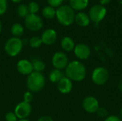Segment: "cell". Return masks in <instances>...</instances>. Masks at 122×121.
Wrapping results in <instances>:
<instances>
[{
  "label": "cell",
  "mask_w": 122,
  "mask_h": 121,
  "mask_svg": "<svg viewBox=\"0 0 122 121\" xmlns=\"http://www.w3.org/2000/svg\"><path fill=\"white\" fill-rule=\"evenodd\" d=\"M64 74L71 81L80 82L86 76V68L81 61L74 60L68 63Z\"/></svg>",
  "instance_id": "1"
},
{
  "label": "cell",
  "mask_w": 122,
  "mask_h": 121,
  "mask_svg": "<svg viewBox=\"0 0 122 121\" xmlns=\"http://www.w3.org/2000/svg\"><path fill=\"white\" fill-rule=\"evenodd\" d=\"M75 15L74 10L69 5L62 4L56 9V18L58 22L64 26H69L74 22Z\"/></svg>",
  "instance_id": "2"
},
{
  "label": "cell",
  "mask_w": 122,
  "mask_h": 121,
  "mask_svg": "<svg viewBox=\"0 0 122 121\" xmlns=\"http://www.w3.org/2000/svg\"><path fill=\"white\" fill-rule=\"evenodd\" d=\"M26 87L31 93H38L41 91L46 84V78L42 73L33 71L27 76Z\"/></svg>",
  "instance_id": "3"
},
{
  "label": "cell",
  "mask_w": 122,
  "mask_h": 121,
  "mask_svg": "<svg viewBox=\"0 0 122 121\" xmlns=\"http://www.w3.org/2000/svg\"><path fill=\"white\" fill-rule=\"evenodd\" d=\"M23 46L24 44L22 39L12 36L6 41L4 44V51L9 56L14 57L21 53Z\"/></svg>",
  "instance_id": "4"
},
{
  "label": "cell",
  "mask_w": 122,
  "mask_h": 121,
  "mask_svg": "<svg viewBox=\"0 0 122 121\" xmlns=\"http://www.w3.org/2000/svg\"><path fill=\"white\" fill-rule=\"evenodd\" d=\"M107 13V8L100 4H97L93 5L89 9L88 15L91 21L95 24H99L105 18Z\"/></svg>",
  "instance_id": "5"
},
{
  "label": "cell",
  "mask_w": 122,
  "mask_h": 121,
  "mask_svg": "<svg viewBox=\"0 0 122 121\" xmlns=\"http://www.w3.org/2000/svg\"><path fill=\"white\" fill-rule=\"evenodd\" d=\"M109 73L107 69L103 66H99L94 69L92 73V81L97 86L104 85L109 80Z\"/></svg>",
  "instance_id": "6"
},
{
  "label": "cell",
  "mask_w": 122,
  "mask_h": 121,
  "mask_svg": "<svg viewBox=\"0 0 122 121\" xmlns=\"http://www.w3.org/2000/svg\"><path fill=\"white\" fill-rule=\"evenodd\" d=\"M43 24L41 18L36 14H29L24 18V25L31 31H39L42 29Z\"/></svg>",
  "instance_id": "7"
},
{
  "label": "cell",
  "mask_w": 122,
  "mask_h": 121,
  "mask_svg": "<svg viewBox=\"0 0 122 121\" xmlns=\"http://www.w3.org/2000/svg\"><path fill=\"white\" fill-rule=\"evenodd\" d=\"M51 63L54 68L62 71L66 68L69 62L68 56L64 52L58 51L53 55L51 58Z\"/></svg>",
  "instance_id": "8"
},
{
  "label": "cell",
  "mask_w": 122,
  "mask_h": 121,
  "mask_svg": "<svg viewBox=\"0 0 122 121\" xmlns=\"http://www.w3.org/2000/svg\"><path fill=\"white\" fill-rule=\"evenodd\" d=\"M32 111V107L30 103L21 101L18 103L14 108V113L19 120L20 119H27V118L31 115Z\"/></svg>",
  "instance_id": "9"
},
{
  "label": "cell",
  "mask_w": 122,
  "mask_h": 121,
  "mask_svg": "<svg viewBox=\"0 0 122 121\" xmlns=\"http://www.w3.org/2000/svg\"><path fill=\"white\" fill-rule=\"evenodd\" d=\"M83 109L88 113H95L99 108L98 100L92 96L85 97L82 101Z\"/></svg>",
  "instance_id": "10"
},
{
  "label": "cell",
  "mask_w": 122,
  "mask_h": 121,
  "mask_svg": "<svg viewBox=\"0 0 122 121\" xmlns=\"http://www.w3.org/2000/svg\"><path fill=\"white\" fill-rule=\"evenodd\" d=\"M74 53L78 59L86 60L91 56V48L87 44L84 43H79L75 46Z\"/></svg>",
  "instance_id": "11"
},
{
  "label": "cell",
  "mask_w": 122,
  "mask_h": 121,
  "mask_svg": "<svg viewBox=\"0 0 122 121\" xmlns=\"http://www.w3.org/2000/svg\"><path fill=\"white\" fill-rule=\"evenodd\" d=\"M42 44L49 46L54 44L57 39V33L53 29H47L44 30L41 36Z\"/></svg>",
  "instance_id": "12"
},
{
  "label": "cell",
  "mask_w": 122,
  "mask_h": 121,
  "mask_svg": "<svg viewBox=\"0 0 122 121\" xmlns=\"http://www.w3.org/2000/svg\"><path fill=\"white\" fill-rule=\"evenodd\" d=\"M16 69L20 74L24 76H29L34 71L31 61L27 59L19 60L16 64Z\"/></svg>",
  "instance_id": "13"
},
{
  "label": "cell",
  "mask_w": 122,
  "mask_h": 121,
  "mask_svg": "<svg viewBox=\"0 0 122 121\" xmlns=\"http://www.w3.org/2000/svg\"><path fill=\"white\" fill-rule=\"evenodd\" d=\"M57 89L62 94H68L73 89V82L66 76H64L57 83Z\"/></svg>",
  "instance_id": "14"
},
{
  "label": "cell",
  "mask_w": 122,
  "mask_h": 121,
  "mask_svg": "<svg viewBox=\"0 0 122 121\" xmlns=\"http://www.w3.org/2000/svg\"><path fill=\"white\" fill-rule=\"evenodd\" d=\"M90 21H91V20L89 19V15L84 12L79 11L77 14H76V15H75L74 22H76V24L77 25H79V26L86 27L89 25Z\"/></svg>",
  "instance_id": "15"
},
{
  "label": "cell",
  "mask_w": 122,
  "mask_h": 121,
  "mask_svg": "<svg viewBox=\"0 0 122 121\" xmlns=\"http://www.w3.org/2000/svg\"><path fill=\"white\" fill-rule=\"evenodd\" d=\"M76 44L74 39L69 36H64L61 41V47L66 52L74 51Z\"/></svg>",
  "instance_id": "16"
},
{
  "label": "cell",
  "mask_w": 122,
  "mask_h": 121,
  "mask_svg": "<svg viewBox=\"0 0 122 121\" xmlns=\"http://www.w3.org/2000/svg\"><path fill=\"white\" fill-rule=\"evenodd\" d=\"M89 3V0H69V6L77 11H81L85 9Z\"/></svg>",
  "instance_id": "17"
},
{
  "label": "cell",
  "mask_w": 122,
  "mask_h": 121,
  "mask_svg": "<svg viewBox=\"0 0 122 121\" xmlns=\"http://www.w3.org/2000/svg\"><path fill=\"white\" fill-rule=\"evenodd\" d=\"M64 76H65V75L62 71L54 68L50 71L49 74V79L51 83H57Z\"/></svg>",
  "instance_id": "18"
},
{
  "label": "cell",
  "mask_w": 122,
  "mask_h": 121,
  "mask_svg": "<svg viewBox=\"0 0 122 121\" xmlns=\"http://www.w3.org/2000/svg\"><path fill=\"white\" fill-rule=\"evenodd\" d=\"M33 66V70L35 72H39L42 73V71L46 68V64L41 58H34L31 61Z\"/></svg>",
  "instance_id": "19"
},
{
  "label": "cell",
  "mask_w": 122,
  "mask_h": 121,
  "mask_svg": "<svg viewBox=\"0 0 122 121\" xmlns=\"http://www.w3.org/2000/svg\"><path fill=\"white\" fill-rule=\"evenodd\" d=\"M24 32V28L22 24L19 23L14 24L11 27V33L14 37L20 38Z\"/></svg>",
  "instance_id": "20"
},
{
  "label": "cell",
  "mask_w": 122,
  "mask_h": 121,
  "mask_svg": "<svg viewBox=\"0 0 122 121\" xmlns=\"http://www.w3.org/2000/svg\"><path fill=\"white\" fill-rule=\"evenodd\" d=\"M43 16L46 19H52L56 17V9L48 5L43 8L41 11Z\"/></svg>",
  "instance_id": "21"
},
{
  "label": "cell",
  "mask_w": 122,
  "mask_h": 121,
  "mask_svg": "<svg viewBox=\"0 0 122 121\" xmlns=\"http://www.w3.org/2000/svg\"><path fill=\"white\" fill-rule=\"evenodd\" d=\"M16 13L17 15L21 17V18H25L29 13V10H28V6L27 5L24 4H21L18 6L17 9H16Z\"/></svg>",
  "instance_id": "22"
},
{
  "label": "cell",
  "mask_w": 122,
  "mask_h": 121,
  "mask_svg": "<svg viewBox=\"0 0 122 121\" xmlns=\"http://www.w3.org/2000/svg\"><path fill=\"white\" fill-rule=\"evenodd\" d=\"M29 44L32 48H39L42 45L41 37L37 36H32L29 41Z\"/></svg>",
  "instance_id": "23"
},
{
  "label": "cell",
  "mask_w": 122,
  "mask_h": 121,
  "mask_svg": "<svg viewBox=\"0 0 122 121\" xmlns=\"http://www.w3.org/2000/svg\"><path fill=\"white\" fill-rule=\"evenodd\" d=\"M27 6L29 14H36V13L39 11V4L36 1H30L27 5Z\"/></svg>",
  "instance_id": "24"
},
{
  "label": "cell",
  "mask_w": 122,
  "mask_h": 121,
  "mask_svg": "<svg viewBox=\"0 0 122 121\" xmlns=\"http://www.w3.org/2000/svg\"><path fill=\"white\" fill-rule=\"evenodd\" d=\"M23 98H24V102L26 103H31V102H32V101L34 100V95H33V93L30 92V91H26L24 93V96H23Z\"/></svg>",
  "instance_id": "25"
},
{
  "label": "cell",
  "mask_w": 122,
  "mask_h": 121,
  "mask_svg": "<svg viewBox=\"0 0 122 121\" xmlns=\"http://www.w3.org/2000/svg\"><path fill=\"white\" fill-rule=\"evenodd\" d=\"M96 113H97V116L99 118H106L108 116V112H107V109L104 108H102V107H99L98 108V110L97 111Z\"/></svg>",
  "instance_id": "26"
},
{
  "label": "cell",
  "mask_w": 122,
  "mask_h": 121,
  "mask_svg": "<svg viewBox=\"0 0 122 121\" xmlns=\"http://www.w3.org/2000/svg\"><path fill=\"white\" fill-rule=\"evenodd\" d=\"M8 4L6 0H0V16L4 14L7 10Z\"/></svg>",
  "instance_id": "27"
},
{
  "label": "cell",
  "mask_w": 122,
  "mask_h": 121,
  "mask_svg": "<svg viewBox=\"0 0 122 121\" xmlns=\"http://www.w3.org/2000/svg\"><path fill=\"white\" fill-rule=\"evenodd\" d=\"M46 1L49 6H51L55 9L61 6L63 4V1H64V0H46Z\"/></svg>",
  "instance_id": "28"
},
{
  "label": "cell",
  "mask_w": 122,
  "mask_h": 121,
  "mask_svg": "<svg viewBox=\"0 0 122 121\" xmlns=\"http://www.w3.org/2000/svg\"><path fill=\"white\" fill-rule=\"evenodd\" d=\"M5 120L6 121H17L19 119L14 112H8L5 115Z\"/></svg>",
  "instance_id": "29"
},
{
  "label": "cell",
  "mask_w": 122,
  "mask_h": 121,
  "mask_svg": "<svg viewBox=\"0 0 122 121\" xmlns=\"http://www.w3.org/2000/svg\"><path fill=\"white\" fill-rule=\"evenodd\" d=\"M104 121H122V119L114 115H112V116H108L105 119Z\"/></svg>",
  "instance_id": "30"
},
{
  "label": "cell",
  "mask_w": 122,
  "mask_h": 121,
  "mask_svg": "<svg viewBox=\"0 0 122 121\" xmlns=\"http://www.w3.org/2000/svg\"><path fill=\"white\" fill-rule=\"evenodd\" d=\"M37 121H54L53 118L49 116H43L40 117Z\"/></svg>",
  "instance_id": "31"
},
{
  "label": "cell",
  "mask_w": 122,
  "mask_h": 121,
  "mask_svg": "<svg viewBox=\"0 0 122 121\" xmlns=\"http://www.w3.org/2000/svg\"><path fill=\"white\" fill-rule=\"evenodd\" d=\"M111 1L112 0H99V3H100V4H102V5L105 6V5L109 4Z\"/></svg>",
  "instance_id": "32"
},
{
  "label": "cell",
  "mask_w": 122,
  "mask_h": 121,
  "mask_svg": "<svg viewBox=\"0 0 122 121\" xmlns=\"http://www.w3.org/2000/svg\"><path fill=\"white\" fill-rule=\"evenodd\" d=\"M118 88L121 92H122V78L119 81V82L118 83Z\"/></svg>",
  "instance_id": "33"
},
{
  "label": "cell",
  "mask_w": 122,
  "mask_h": 121,
  "mask_svg": "<svg viewBox=\"0 0 122 121\" xmlns=\"http://www.w3.org/2000/svg\"><path fill=\"white\" fill-rule=\"evenodd\" d=\"M13 3H15V4H18V3H20L22 0H11Z\"/></svg>",
  "instance_id": "34"
},
{
  "label": "cell",
  "mask_w": 122,
  "mask_h": 121,
  "mask_svg": "<svg viewBox=\"0 0 122 121\" xmlns=\"http://www.w3.org/2000/svg\"><path fill=\"white\" fill-rule=\"evenodd\" d=\"M1 31H2V23H1V21L0 20V34L1 33Z\"/></svg>",
  "instance_id": "35"
},
{
  "label": "cell",
  "mask_w": 122,
  "mask_h": 121,
  "mask_svg": "<svg viewBox=\"0 0 122 121\" xmlns=\"http://www.w3.org/2000/svg\"><path fill=\"white\" fill-rule=\"evenodd\" d=\"M17 121H29L28 119H20V120H18Z\"/></svg>",
  "instance_id": "36"
},
{
  "label": "cell",
  "mask_w": 122,
  "mask_h": 121,
  "mask_svg": "<svg viewBox=\"0 0 122 121\" xmlns=\"http://www.w3.org/2000/svg\"><path fill=\"white\" fill-rule=\"evenodd\" d=\"M120 114H121V116L122 117V108L121 109V111H120Z\"/></svg>",
  "instance_id": "37"
},
{
  "label": "cell",
  "mask_w": 122,
  "mask_h": 121,
  "mask_svg": "<svg viewBox=\"0 0 122 121\" xmlns=\"http://www.w3.org/2000/svg\"><path fill=\"white\" fill-rule=\"evenodd\" d=\"M92 1H94V0H92Z\"/></svg>",
  "instance_id": "38"
}]
</instances>
